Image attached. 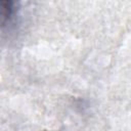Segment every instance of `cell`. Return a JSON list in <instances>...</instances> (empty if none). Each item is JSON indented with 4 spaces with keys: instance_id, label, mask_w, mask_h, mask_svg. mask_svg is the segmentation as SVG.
<instances>
[{
    "instance_id": "6da1fadb",
    "label": "cell",
    "mask_w": 131,
    "mask_h": 131,
    "mask_svg": "<svg viewBox=\"0 0 131 131\" xmlns=\"http://www.w3.org/2000/svg\"><path fill=\"white\" fill-rule=\"evenodd\" d=\"M1 27L4 29L6 26L12 24L15 19V15H17V11L19 8L17 7V3L13 1H1Z\"/></svg>"
}]
</instances>
